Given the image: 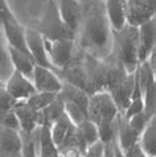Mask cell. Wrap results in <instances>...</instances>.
Returning <instances> with one entry per match:
<instances>
[{"mask_svg": "<svg viewBox=\"0 0 156 157\" xmlns=\"http://www.w3.org/2000/svg\"><path fill=\"white\" fill-rule=\"evenodd\" d=\"M76 135H77L78 143H80V145L82 149H84V152H86V149H88L90 145H93L95 141L99 140L97 125L89 119H86L82 121V123L76 125Z\"/></svg>", "mask_w": 156, "mask_h": 157, "instance_id": "20", "label": "cell"}, {"mask_svg": "<svg viewBox=\"0 0 156 157\" xmlns=\"http://www.w3.org/2000/svg\"><path fill=\"white\" fill-rule=\"evenodd\" d=\"M102 2H105V0H102Z\"/></svg>", "mask_w": 156, "mask_h": 157, "instance_id": "37", "label": "cell"}, {"mask_svg": "<svg viewBox=\"0 0 156 157\" xmlns=\"http://www.w3.org/2000/svg\"><path fill=\"white\" fill-rule=\"evenodd\" d=\"M37 149H38V157H58L60 156L58 148L50 135V125L46 123H42L38 127Z\"/></svg>", "mask_w": 156, "mask_h": 157, "instance_id": "18", "label": "cell"}, {"mask_svg": "<svg viewBox=\"0 0 156 157\" xmlns=\"http://www.w3.org/2000/svg\"><path fill=\"white\" fill-rule=\"evenodd\" d=\"M4 87L8 91V94L16 100H27L29 97L36 93L34 85L32 79H29L19 71L14 70L12 74L8 77V79L4 82Z\"/></svg>", "mask_w": 156, "mask_h": 157, "instance_id": "9", "label": "cell"}, {"mask_svg": "<svg viewBox=\"0 0 156 157\" xmlns=\"http://www.w3.org/2000/svg\"><path fill=\"white\" fill-rule=\"evenodd\" d=\"M57 7L66 27L77 34L82 19V0H57Z\"/></svg>", "mask_w": 156, "mask_h": 157, "instance_id": "13", "label": "cell"}, {"mask_svg": "<svg viewBox=\"0 0 156 157\" xmlns=\"http://www.w3.org/2000/svg\"><path fill=\"white\" fill-rule=\"evenodd\" d=\"M17 102H19V100H16L15 98H12L11 95L8 94L6 87L4 86L0 87V123H2V120L8 114H11V112L14 111Z\"/></svg>", "mask_w": 156, "mask_h": 157, "instance_id": "28", "label": "cell"}, {"mask_svg": "<svg viewBox=\"0 0 156 157\" xmlns=\"http://www.w3.org/2000/svg\"><path fill=\"white\" fill-rule=\"evenodd\" d=\"M156 0H127V24L139 27L155 17Z\"/></svg>", "mask_w": 156, "mask_h": 157, "instance_id": "8", "label": "cell"}, {"mask_svg": "<svg viewBox=\"0 0 156 157\" xmlns=\"http://www.w3.org/2000/svg\"><path fill=\"white\" fill-rule=\"evenodd\" d=\"M144 108V103H143V98H134L130 100L128 107L122 112V115L126 117V119H130L131 116L139 114V112L143 111Z\"/></svg>", "mask_w": 156, "mask_h": 157, "instance_id": "30", "label": "cell"}, {"mask_svg": "<svg viewBox=\"0 0 156 157\" xmlns=\"http://www.w3.org/2000/svg\"><path fill=\"white\" fill-rule=\"evenodd\" d=\"M32 82L36 91L40 93H56L58 94L62 89V79L53 69L36 65L32 74Z\"/></svg>", "mask_w": 156, "mask_h": 157, "instance_id": "7", "label": "cell"}, {"mask_svg": "<svg viewBox=\"0 0 156 157\" xmlns=\"http://www.w3.org/2000/svg\"><path fill=\"white\" fill-rule=\"evenodd\" d=\"M112 145H114V155H115V157H124L123 151L120 149V147L118 145V143H116V140L112 141Z\"/></svg>", "mask_w": 156, "mask_h": 157, "instance_id": "34", "label": "cell"}, {"mask_svg": "<svg viewBox=\"0 0 156 157\" xmlns=\"http://www.w3.org/2000/svg\"><path fill=\"white\" fill-rule=\"evenodd\" d=\"M62 100H64L65 114L69 116V119H70L76 125L88 119V114H86V111L82 110L78 104H76L74 102H70V100H66V99H62Z\"/></svg>", "mask_w": 156, "mask_h": 157, "instance_id": "27", "label": "cell"}, {"mask_svg": "<svg viewBox=\"0 0 156 157\" xmlns=\"http://www.w3.org/2000/svg\"><path fill=\"white\" fill-rule=\"evenodd\" d=\"M116 124V143L120 147L122 151H126L132 145H135L139 140V135L131 128V125L128 124V120L122 115V112H119L115 120Z\"/></svg>", "mask_w": 156, "mask_h": 157, "instance_id": "17", "label": "cell"}, {"mask_svg": "<svg viewBox=\"0 0 156 157\" xmlns=\"http://www.w3.org/2000/svg\"><path fill=\"white\" fill-rule=\"evenodd\" d=\"M124 70L131 74L136 70L138 59V27L126 24L122 29L112 30L111 53Z\"/></svg>", "mask_w": 156, "mask_h": 157, "instance_id": "3", "label": "cell"}, {"mask_svg": "<svg viewBox=\"0 0 156 157\" xmlns=\"http://www.w3.org/2000/svg\"><path fill=\"white\" fill-rule=\"evenodd\" d=\"M8 50H10V58L12 62V66H14V70L19 71L20 74H23V75L29 78V79H32L33 69L36 66L33 58L11 46H8Z\"/></svg>", "mask_w": 156, "mask_h": 157, "instance_id": "21", "label": "cell"}, {"mask_svg": "<svg viewBox=\"0 0 156 157\" xmlns=\"http://www.w3.org/2000/svg\"><path fill=\"white\" fill-rule=\"evenodd\" d=\"M25 40H27V46H28L29 52H31V56L34 59V63L38 65V66L53 69V66H52L49 62V59H48L45 41H44V37L41 36V33L37 32V30L32 27H25Z\"/></svg>", "mask_w": 156, "mask_h": 157, "instance_id": "11", "label": "cell"}, {"mask_svg": "<svg viewBox=\"0 0 156 157\" xmlns=\"http://www.w3.org/2000/svg\"><path fill=\"white\" fill-rule=\"evenodd\" d=\"M150 119H151V117L147 116L144 112L142 111V112H139V114L131 116V117H130V119H127V120H128V124L131 125V128L140 136V133L143 132V129H144V127L147 125V123L150 121Z\"/></svg>", "mask_w": 156, "mask_h": 157, "instance_id": "29", "label": "cell"}, {"mask_svg": "<svg viewBox=\"0 0 156 157\" xmlns=\"http://www.w3.org/2000/svg\"><path fill=\"white\" fill-rule=\"evenodd\" d=\"M103 3L111 29H122L127 24V0H105Z\"/></svg>", "mask_w": 156, "mask_h": 157, "instance_id": "16", "label": "cell"}, {"mask_svg": "<svg viewBox=\"0 0 156 157\" xmlns=\"http://www.w3.org/2000/svg\"><path fill=\"white\" fill-rule=\"evenodd\" d=\"M44 41L48 59L56 73L66 67L80 52L76 40H46L44 38Z\"/></svg>", "mask_w": 156, "mask_h": 157, "instance_id": "5", "label": "cell"}, {"mask_svg": "<svg viewBox=\"0 0 156 157\" xmlns=\"http://www.w3.org/2000/svg\"><path fill=\"white\" fill-rule=\"evenodd\" d=\"M134 82H135V77H134V73H131L107 90V93L110 94V97L118 107L119 112H123L128 107L134 90Z\"/></svg>", "mask_w": 156, "mask_h": 157, "instance_id": "12", "label": "cell"}, {"mask_svg": "<svg viewBox=\"0 0 156 157\" xmlns=\"http://www.w3.org/2000/svg\"><path fill=\"white\" fill-rule=\"evenodd\" d=\"M156 49V19H151L138 27V59L144 62Z\"/></svg>", "mask_w": 156, "mask_h": 157, "instance_id": "6", "label": "cell"}, {"mask_svg": "<svg viewBox=\"0 0 156 157\" xmlns=\"http://www.w3.org/2000/svg\"><path fill=\"white\" fill-rule=\"evenodd\" d=\"M74 125L76 124L69 119V116L65 114V112L54 121V123L50 124V135H52L53 141L56 143V145L58 147L60 144L62 143L64 139L68 136V133L74 128Z\"/></svg>", "mask_w": 156, "mask_h": 157, "instance_id": "22", "label": "cell"}, {"mask_svg": "<svg viewBox=\"0 0 156 157\" xmlns=\"http://www.w3.org/2000/svg\"><path fill=\"white\" fill-rule=\"evenodd\" d=\"M0 157H2V156H0Z\"/></svg>", "mask_w": 156, "mask_h": 157, "instance_id": "38", "label": "cell"}, {"mask_svg": "<svg viewBox=\"0 0 156 157\" xmlns=\"http://www.w3.org/2000/svg\"><path fill=\"white\" fill-rule=\"evenodd\" d=\"M76 42L84 53L98 59L107 58L112 46V29L102 0H82V19Z\"/></svg>", "mask_w": 156, "mask_h": 157, "instance_id": "1", "label": "cell"}, {"mask_svg": "<svg viewBox=\"0 0 156 157\" xmlns=\"http://www.w3.org/2000/svg\"><path fill=\"white\" fill-rule=\"evenodd\" d=\"M46 40H76V34L66 27L60 15L57 0H48V7L42 19L32 27Z\"/></svg>", "mask_w": 156, "mask_h": 157, "instance_id": "4", "label": "cell"}, {"mask_svg": "<svg viewBox=\"0 0 156 157\" xmlns=\"http://www.w3.org/2000/svg\"><path fill=\"white\" fill-rule=\"evenodd\" d=\"M123 155H124V157H148L142 151V148L138 143L135 145H132L131 148H128V149L123 151Z\"/></svg>", "mask_w": 156, "mask_h": 157, "instance_id": "32", "label": "cell"}, {"mask_svg": "<svg viewBox=\"0 0 156 157\" xmlns=\"http://www.w3.org/2000/svg\"><path fill=\"white\" fill-rule=\"evenodd\" d=\"M119 110L107 91H97L89 97L88 119L97 125L99 140L111 143L116 139V116Z\"/></svg>", "mask_w": 156, "mask_h": 157, "instance_id": "2", "label": "cell"}, {"mask_svg": "<svg viewBox=\"0 0 156 157\" xmlns=\"http://www.w3.org/2000/svg\"><path fill=\"white\" fill-rule=\"evenodd\" d=\"M21 145H23V140L19 131L0 125V156L20 157Z\"/></svg>", "mask_w": 156, "mask_h": 157, "instance_id": "15", "label": "cell"}, {"mask_svg": "<svg viewBox=\"0 0 156 157\" xmlns=\"http://www.w3.org/2000/svg\"><path fill=\"white\" fill-rule=\"evenodd\" d=\"M37 129L34 131L33 133H29V135H21H21V140H23L20 157H38L37 137H36V132L38 135V131Z\"/></svg>", "mask_w": 156, "mask_h": 157, "instance_id": "26", "label": "cell"}, {"mask_svg": "<svg viewBox=\"0 0 156 157\" xmlns=\"http://www.w3.org/2000/svg\"><path fill=\"white\" fill-rule=\"evenodd\" d=\"M2 86H4V83H3V82H2V81H0V87H2Z\"/></svg>", "mask_w": 156, "mask_h": 157, "instance_id": "35", "label": "cell"}, {"mask_svg": "<svg viewBox=\"0 0 156 157\" xmlns=\"http://www.w3.org/2000/svg\"><path fill=\"white\" fill-rule=\"evenodd\" d=\"M57 95L58 94L56 93H40V91H36L32 97H29L25 100V103L34 111H42L46 106H49L57 98Z\"/></svg>", "mask_w": 156, "mask_h": 157, "instance_id": "25", "label": "cell"}, {"mask_svg": "<svg viewBox=\"0 0 156 157\" xmlns=\"http://www.w3.org/2000/svg\"><path fill=\"white\" fill-rule=\"evenodd\" d=\"M58 157H62V156H61V155H60V156H58Z\"/></svg>", "mask_w": 156, "mask_h": 157, "instance_id": "36", "label": "cell"}, {"mask_svg": "<svg viewBox=\"0 0 156 157\" xmlns=\"http://www.w3.org/2000/svg\"><path fill=\"white\" fill-rule=\"evenodd\" d=\"M15 114L19 120L20 125V133L21 135H29L33 133L40 125L42 124V117L40 111H34L25 103V100H20L16 103L14 108Z\"/></svg>", "mask_w": 156, "mask_h": 157, "instance_id": "10", "label": "cell"}, {"mask_svg": "<svg viewBox=\"0 0 156 157\" xmlns=\"http://www.w3.org/2000/svg\"><path fill=\"white\" fill-rule=\"evenodd\" d=\"M40 112H41V117H42V123H46V124L50 125L65 112L64 100L57 95V98Z\"/></svg>", "mask_w": 156, "mask_h": 157, "instance_id": "24", "label": "cell"}, {"mask_svg": "<svg viewBox=\"0 0 156 157\" xmlns=\"http://www.w3.org/2000/svg\"><path fill=\"white\" fill-rule=\"evenodd\" d=\"M14 71L11 58H10V50H8V44L4 37L3 29L0 27V81L6 82L8 77Z\"/></svg>", "mask_w": 156, "mask_h": 157, "instance_id": "23", "label": "cell"}, {"mask_svg": "<svg viewBox=\"0 0 156 157\" xmlns=\"http://www.w3.org/2000/svg\"><path fill=\"white\" fill-rule=\"evenodd\" d=\"M138 144L148 157H156V115L147 123L139 136Z\"/></svg>", "mask_w": 156, "mask_h": 157, "instance_id": "19", "label": "cell"}, {"mask_svg": "<svg viewBox=\"0 0 156 157\" xmlns=\"http://www.w3.org/2000/svg\"><path fill=\"white\" fill-rule=\"evenodd\" d=\"M16 20L17 19L15 17L14 12L11 11L7 0H0V27H3L7 23H11V21H16Z\"/></svg>", "mask_w": 156, "mask_h": 157, "instance_id": "31", "label": "cell"}, {"mask_svg": "<svg viewBox=\"0 0 156 157\" xmlns=\"http://www.w3.org/2000/svg\"><path fill=\"white\" fill-rule=\"evenodd\" d=\"M2 29H3V33H4V37H6L8 46L14 48V49L21 52V53L32 57L31 52H29L27 46V40H25V27H23L20 24L19 20L4 24Z\"/></svg>", "mask_w": 156, "mask_h": 157, "instance_id": "14", "label": "cell"}, {"mask_svg": "<svg viewBox=\"0 0 156 157\" xmlns=\"http://www.w3.org/2000/svg\"><path fill=\"white\" fill-rule=\"evenodd\" d=\"M102 157H115V155H114V145H112V141L105 144V148H103V156H102Z\"/></svg>", "mask_w": 156, "mask_h": 157, "instance_id": "33", "label": "cell"}]
</instances>
